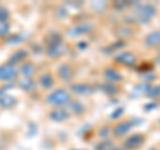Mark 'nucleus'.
I'll return each instance as SVG.
<instances>
[{
	"label": "nucleus",
	"mask_w": 160,
	"mask_h": 150,
	"mask_svg": "<svg viewBox=\"0 0 160 150\" xmlns=\"http://www.w3.org/2000/svg\"><path fill=\"white\" fill-rule=\"evenodd\" d=\"M72 101V95L71 93L66 88H56L53 90L51 94L47 95L46 102L51 106H56V107H63L64 104H68Z\"/></svg>",
	"instance_id": "obj_1"
},
{
	"label": "nucleus",
	"mask_w": 160,
	"mask_h": 150,
	"mask_svg": "<svg viewBox=\"0 0 160 150\" xmlns=\"http://www.w3.org/2000/svg\"><path fill=\"white\" fill-rule=\"evenodd\" d=\"M156 16V8L152 4L146 3V4H139L135 9V20L139 23H148Z\"/></svg>",
	"instance_id": "obj_2"
},
{
	"label": "nucleus",
	"mask_w": 160,
	"mask_h": 150,
	"mask_svg": "<svg viewBox=\"0 0 160 150\" xmlns=\"http://www.w3.org/2000/svg\"><path fill=\"white\" fill-rule=\"evenodd\" d=\"M147 137L142 133H133L128 136L123 142V147L126 150H138L146 143Z\"/></svg>",
	"instance_id": "obj_3"
},
{
	"label": "nucleus",
	"mask_w": 160,
	"mask_h": 150,
	"mask_svg": "<svg viewBox=\"0 0 160 150\" xmlns=\"http://www.w3.org/2000/svg\"><path fill=\"white\" fill-rule=\"evenodd\" d=\"M115 62L123 64L126 67H135L138 64V56L133 52L123 51V52H119L118 55H115Z\"/></svg>",
	"instance_id": "obj_4"
},
{
	"label": "nucleus",
	"mask_w": 160,
	"mask_h": 150,
	"mask_svg": "<svg viewBox=\"0 0 160 150\" xmlns=\"http://www.w3.org/2000/svg\"><path fill=\"white\" fill-rule=\"evenodd\" d=\"M18 78V70L11 63L0 66V81L2 82H12Z\"/></svg>",
	"instance_id": "obj_5"
},
{
	"label": "nucleus",
	"mask_w": 160,
	"mask_h": 150,
	"mask_svg": "<svg viewBox=\"0 0 160 150\" xmlns=\"http://www.w3.org/2000/svg\"><path fill=\"white\" fill-rule=\"evenodd\" d=\"M133 127V122L132 121H128V119H123V121H119L115 126L112 127V134L116 138H122L124 136L131 131Z\"/></svg>",
	"instance_id": "obj_6"
},
{
	"label": "nucleus",
	"mask_w": 160,
	"mask_h": 150,
	"mask_svg": "<svg viewBox=\"0 0 160 150\" xmlns=\"http://www.w3.org/2000/svg\"><path fill=\"white\" fill-rule=\"evenodd\" d=\"M93 29V26L88 22H83V23H79L76 26H73L71 29H69V35L71 36H82V35H87L89 34Z\"/></svg>",
	"instance_id": "obj_7"
},
{
	"label": "nucleus",
	"mask_w": 160,
	"mask_h": 150,
	"mask_svg": "<svg viewBox=\"0 0 160 150\" xmlns=\"http://www.w3.org/2000/svg\"><path fill=\"white\" fill-rule=\"evenodd\" d=\"M69 115H71V113H69L68 109H66V107H56L48 114L49 119L53 122H64L69 118Z\"/></svg>",
	"instance_id": "obj_8"
},
{
	"label": "nucleus",
	"mask_w": 160,
	"mask_h": 150,
	"mask_svg": "<svg viewBox=\"0 0 160 150\" xmlns=\"http://www.w3.org/2000/svg\"><path fill=\"white\" fill-rule=\"evenodd\" d=\"M103 77L107 81V83H113V84L122 82L123 79H124L123 75L120 74V71H118V70L113 68V67H107L103 71Z\"/></svg>",
	"instance_id": "obj_9"
},
{
	"label": "nucleus",
	"mask_w": 160,
	"mask_h": 150,
	"mask_svg": "<svg viewBox=\"0 0 160 150\" xmlns=\"http://www.w3.org/2000/svg\"><path fill=\"white\" fill-rule=\"evenodd\" d=\"M73 74H75L73 67L69 63L60 64L59 68H58V75H59V78L62 79L63 82H69L73 78Z\"/></svg>",
	"instance_id": "obj_10"
},
{
	"label": "nucleus",
	"mask_w": 160,
	"mask_h": 150,
	"mask_svg": "<svg viewBox=\"0 0 160 150\" xmlns=\"http://www.w3.org/2000/svg\"><path fill=\"white\" fill-rule=\"evenodd\" d=\"M69 90L71 93H73L75 95H89L93 90H92V86L88 83H72L69 86Z\"/></svg>",
	"instance_id": "obj_11"
},
{
	"label": "nucleus",
	"mask_w": 160,
	"mask_h": 150,
	"mask_svg": "<svg viewBox=\"0 0 160 150\" xmlns=\"http://www.w3.org/2000/svg\"><path fill=\"white\" fill-rule=\"evenodd\" d=\"M160 44V29H155V31L147 34L144 38V46L147 48H156Z\"/></svg>",
	"instance_id": "obj_12"
},
{
	"label": "nucleus",
	"mask_w": 160,
	"mask_h": 150,
	"mask_svg": "<svg viewBox=\"0 0 160 150\" xmlns=\"http://www.w3.org/2000/svg\"><path fill=\"white\" fill-rule=\"evenodd\" d=\"M16 104V98L6 94V87L0 88V106L3 109H9Z\"/></svg>",
	"instance_id": "obj_13"
},
{
	"label": "nucleus",
	"mask_w": 160,
	"mask_h": 150,
	"mask_svg": "<svg viewBox=\"0 0 160 150\" xmlns=\"http://www.w3.org/2000/svg\"><path fill=\"white\" fill-rule=\"evenodd\" d=\"M39 84L40 87L44 88V90H51L55 86V78L51 72H46V74H42L39 77Z\"/></svg>",
	"instance_id": "obj_14"
},
{
	"label": "nucleus",
	"mask_w": 160,
	"mask_h": 150,
	"mask_svg": "<svg viewBox=\"0 0 160 150\" xmlns=\"http://www.w3.org/2000/svg\"><path fill=\"white\" fill-rule=\"evenodd\" d=\"M64 50H66L64 42L58 43V44H52V46H47V55L49 58H59L63 55Z\"/></svg>",
	"instance_id": "obj_15"
},
{
	"label": "nucleus",
	"mask_w": 160,
	"mask_h": 150,
	"mask_svg": "<svg viewBox=\"0 0 160 150\" xmlns=\"http://www.w3.org/2000/svg\"><path fill=\"white\" fill-rule=\"evenodd\" d=\"M19 87L27 93H31L36 88V82L33 81V78H22L19 81Z\"/></svg>",
	"instance_id": "obj_16"
},
{
	"label": "nucleus",
	"mask_w": 160,
	"mask_h": 150,
	"mask_svg": "<svg viewBox=\"0 0 160 150\" xmlns=\"http://www.w3.org/2000/svg\"><path fill=\"white\" fill-rule=\"evenodd\" d=\"M115 34H116L119 38L126 39V38L132 36V35H133V29L129 26H127V24H120V26H118L116 28H115Z\"/></svg>",
	"instance_id": "obj_17"
},
{
	"label": "nucleus",
	"mask_w": 160,
	"mask_h": 150,
	"mask_svg": "<svg viewBox=\"0 0 160 150\" xmlns=\"http://www.w3.org/2000/svg\"><path fill=\"white\" fill-rule=\"evenodd\" d=\"M68 111L72 113V114H76V115H82L86 111V109H84V104L80 102V101H72L68 103Z\"/></svg>",
	"instance_id": "obj_18"
},
{
	"label": "nucleus",
	"mask_w": 160,
	"mask_h": 150,
	"mask_svg": "<svg viewBox=\"0 0 160 150\" xmlns=\"http://www.w3.org/2000/svg\"><path fill=\"white\" fill-rule=\"evenodd\" d=\"M20 72L23 74V78H32L35 74H36V67L35 64L31 62L23 63V66L20 67Z\"/></svg>",
	"instance_id": "obj_19"
},
{
	"label": "nucleus",
	"mask_w": 160,
	"mask_h": 150,
	"mask_svg": "<svg viewBox=\"0 0 160 150\" xmlns=\"http://www.w3.org/2000/svg\"><path fill=\"white\" fill-rule=\"evenodd\" d=\"M46 42H47V46H52V44L62 43L63 42V36L60 34H58V32H49L46 36Z\"/></svg>",
	"instance_id": "obj_20"
},
{
	"label": "nucleus",
	"mask_w": 160,
	"mask_h": 150,
	"mask_svg": "<svg viewBox=\"0 0 160 150\" xmlns=\"http://www.w3.org/2000/svg\"><path fill=\"white\" fill-rule=\"evenodd\" d=\"M28 56V52L26 51V50H19L18 52H15L13 54V56H11V64H13L15 66V63H20V62H23V61H26Z\"/></svg>",
	"instance_id": "obj_21"
},
{
	"label": "nucleus",
	"mask_w": 160,
	"mask_h": 150,
	"mask_svg": "<svg viewBox=\"0 0 160 150\" xmlns=\"http://www.w3.org/2000/svg\"><path fill=\"white\" fill-rule=\"evenodd\" d=\"M102 90L106 94H108V95H116V94H119V91H120L119 86H116V84H113V83H106V84H103Z\"/></svg>",
	"instance_id": "obj_22"
},
{
	"label": "nucleus",
	"mask_w": 160,
	"mask_h": 150,
	"mask_svg": "<svg viewBox=\"0 0 160 150\" xmlns=\"http://www.w3.org/2000/svg\"><path fill=\"white\" fill-rule=\"evenodd\" d=\"M146 95L148 98H160V84H153V86H149V88L147 90V93H146Z\"/></svg>",
	"instance_id": "obj_23"
},
{
	"label": "nucleus",
	"mask_w": 160,
	"mask_h": 150,
	"mask_svg": "<svg viewBox=\"0 0 160 150\" xmlns=\"http://www.w3.org/2000/svg\"><path fill=\"white\" fill-rule=\"evenodd\" d=\"M111 147H113V143L112 141H109V139H103V141H100L98 145H96V150H109Z\"/></svg>",
	"instance_id": "obj_24"
},
{
	"label": "nucleus",
	"mask_w": 160,
	"mask_h": 150,
	"mask_svg": "<svg viewBox=\"0 0 160 150\" xmlns=\"http://www.w3.org/2000/svg\"><path fill=\"white\" fill-rule=\"evenodd\" d=\"M9 23L8 22H0V38H6L9 34Z\"/></svg>",
	"instance_id": "obj_25"
},
{
	"label": "nucleus",
	"mask_w": 160,
	"mask_h": 150,
	"mask_svg": "<svg viewBox=\"0 0 160 150\" xmlns=\"http://www.w3.org/2000/svg\"><path fill=\"white\" fill-rule=\"evenodd\" d=\"M109 134H112V127H109V126H104L100 129V131H99V136L103 139H108Z\"/></svg>",
	"instance_id": "obj_26"
},
{
	"label": "nucleus",
	"mask_w": 160,
	"mask_h": 150,
	"mask_svg": "<svg viewBox=\"0 0 160 150\" xmlns=\"http://www.w3.org/2000/svg\"><path fill=\"white\" fill-rule=\"evenodd\" d=\"M122 114H124V109H123V107H118V109L115 110V111L111 114V118H113V119H118L120 115H122Z\"/></svg>",
	"instance_id": "obj_27"
},
{
	"label": "nucleus",
	"mask_w": 160,
	"mask_h": 150,
	"mask_svg": "<svg viewBox=\"0 0 160 150\" xmlns=\"http://www.w3.org/2000/svg\"><path fill=\"white\" fill-rule=\"evenodd\" d=\"M8 16H9V13H8L7 9L0 8V22H7Z\"/></svg>",
	"instance_id": "obj_28"
},
{
	"label": "nucleus",
	"mask_w": 160,
	"mask_h": 150,
	"mask_svg": "<svg viewBox=\"0 0 160 150\" xmlns=\"http://www.w3.org/2000/svg\"><path fill=\"white\" fill-rule=\"evenodd\" d=\"M109 150H126V149H124L123 146H113V147H111Z\"/></svg>",
	"instance_id": "obj_29"
},
{
	"label": "nucleus",
	"mask_w": 160,
	"mask_h": 150,
	"mask_svg": "<svg viewBox=\"0 0 160 150\" xmlns=\"http://www.w3.org/2000/svg\"><path fill=\"white\" fill-rule=\"evenodd\" d=\"M156 51H158V59L160 61V44H159V46L156 47Z\"/></svg>",
	"instance_id": "obj_30"
}]
</instances>
